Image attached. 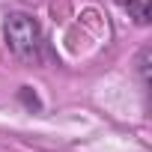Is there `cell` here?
I'll return each instance as SVG.
<instances>
[{
	"instance_id": "6da1fadb",
	"label": "cell",
	"mask_w": 152,
	"mask_h": 152,
	"mask_svg": "<svg viewBox=\"0 0 152 152\" xmlns=\"http://www.w3.org/2000/svg\"><path fill=\"white\" fill-rule=\"evenodd\" d=\"M6 42L24 60H39L42 51H45L42 30H39V24L30 15H9V21H6Z\"/></svg>"
},
{
	"instance_id": "7a4b0ae2",
	"label": "cell",
	"mask_w": 152,
	"mask_h": 152,
	"mask_svg": "<svg viewBox=\"0 0 152 152\" xmlns=\"http://www.w3.org/2000/svg\"><path fill=\"white\" fill-rule=\"evenodd\" d=\"M122 3L137 15V21H140V24H146V21H149V6H146V0H122Z\"/></svg>"
}]
</instances>
